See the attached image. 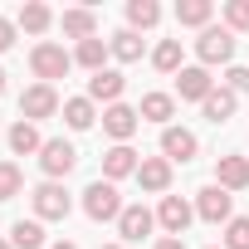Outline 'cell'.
Here are the masks:
<instances>
[{
    "label": "cell",
    "instance_id": "6da1fadb",
    "mask_svg": "<svg viewBox=\"0 0 249 249\" xmlns=\"http://www.w3.org/2000/svg\"><path fill=\"white\" fill-rule=\"evenodd\" d=\"M196 54H200V69H210V64H230V59H234V30H225V25H205L200 39H196Z\"/></svg>",
    "mask_w": 249,
    "mask_h": 249
},
{
    "label": "cell",
    "instance_id": "7a4b0ae2",
    "mask_svg": "<svg viewBox=\"0 0 249 249\" xmlns=\"http://www.w3.org/2000/svg\"><path fill=\"white\" fill-rule=\"evenodd\" d=\"M30 69H35V78L39 83H54V78H64L69 69H73V54L64 49V44H35V54H30Z\"/></svg>",
    "mask_w": 249,
    "mask_h": 249
},
{
    "label": "cell",
    "instance_id": "3957f363",
    "mask_svg": "<svg viewBox=\"0 0 249 249\" xmlns=\"http://www.w3.org/2000/svg\"><path fill=\"white\" fill-rule=\"evenodd\" d=\"M83 210H88V220H117L122 210H127V205H122V196H117V186L112 181H93L88 191H83Z\"/></svg>",
    "mask_w": 249,
    "mask_h": 249
},
{
    "label": "cell",
    "instance_id": "277c9868",
    "mask_svg": "<svg viewBox=\"0 0 249 249\" xmlns=\"http://www.w3.org/2000/svg\"><path fill=\"white\" fill-rule=\"evenodd\" d=\"M196 215L210 220V225H230V220H234V196H230L225 186H205V191L196 196Z\"/></svg>",
    "mask_w": 249,
    "mask_h": 249
},
{
    "label": "cell",
    "instance_id": "5b68a950",
    "mask_svg": "<svg viewBox=\"0 0 249 249\" xmlns=\"http://www.w3.org/2000/svg\"><path fill=\"white\" fill-rule=\"evenodd\" d=\"M54 112H59L54 83H35V88L20 93V117H25V122H39V117H54Z\"/></svg>",
    "mask_w": 249,
    "mask_h": 249
},
{
    "label": "cell",
    "instance_id": "8992f818",
    "mask_svg": "<svg viewBox=\"0 0 249 249\" xmlns=\"http://www.w3.org/2000/svg\"><path fill=\"white\" fill-rule=\"evenodd\" d=\"M39 166H44V176H49V181L69 176V171L78 166V152H73V142H64V137L44 142V152H39Z\"/></svg>",
    "mask_w": 249,
    "mask_h": 249
},
{
    "label": "cell",
    "instance_id": "52a82bcc",
    "mask_svg": "<svg viewBox=\"0 0 249 249\" xmlns=\"http://www.w3.org/2000/svg\"><path fill=\"white\" fill-rule=\"evenodd\" d=\"M137 122H142V112L137 107H127V103H112V107H103V132L122 147L132 132H137Z\"/></svg>",
    "mask_w": 249,
    "mask_h": 249
},
{
    "label": "cell",
    "instance_id": "ba28073f",
    "mask_svg": "<svg viewBox=\"0 0 249 249\" xmlns=\"http://www.w3.org/2000/svg\"><path fill=\"white\" fill-rule=\"evenodd\" d=\"M30 200H35V215H39V220H64V215H69V205H73V200H69V191H64L59 181H44Z\"/></svg>",
    "mask_w": 249,
    "mask_h": 249
},
{
    "label": "cell",
    "instance_id": "9c48e42d",
    "mask_svg": "<svg viewBox=\"0 0 249 249\" xmlns=\"http://www.w3.org/2000/svg\"><path fill=\"white\" fill-rule=\"evenodd\" d=\"M157 220H161V230H166L171 239H181V234H186V225L196 220V205H191V200H181V196H161Z\"/></svg>",
    "mask_w": 249,
    "mask_h": 249
},
{
    "label": "cell",
    "instance_id": "30bf717a",
    "mask_svg": "<svg viewBox=\"0 0 249 249\" xmlns=\"http://www.w3.org/2000/svg\"><path fill=\"white\" fill-rule=\"evenodd\" d=\"M176 93H181L186 103H205V98L215 93L210 69H200V64H196V69H181V73H176Z\"/></svg>",
    "mask_w": 249,
    "mask_h": 249
},
{
    "label": "cell",
    "instance_id": "8fae6325",
    "mask_svg": "<svg viewBox=\"0 0 249 249\" xmlns=\"http://www.w3.org/2000/svg\"><path fill=\"white\" fill-rule=\"evenodd\" d=\"M196 152H200L196 132H186V127H161V157H166V161H191Z\"/></svg>",
    "mask_w": 249,
    "mask_h": 249
},
{
    "label": "cell",
    "instance_id": "7c38bea8",
    "mask_svg": "<svg viewBox=\"0 0 249 249\" xmlns=\"http://www.w3.org/2000/svg\"><path fill=\"white\" fill-rule=\"evenodd\" d=\"M137 152L127 147V142H122V147H107L103 152V181H122V176H137Z\"/></svg>",
    "mask_w": 249,
    "mask_h": 249
},
{
    "label": "cell",
    "instance_id": "4fadbf2b",
    "mask_svg": "<svg viewBox=\"0 0 249 249\" xmlns=\"http://www.w3.org/2000/svg\"><path fill=\"white\" fill-rule=\"evenodd\" d=\"M152 225H157V215H152L147 205H127V210L117 215V234H122V239H132V244H137V239H147V234H152Z\"/></svg>",
    "mask_w": 249,
    "mask_h": 249
},
{
    "label": "cell",
    "instance_id": "5bb4252c",
    "mask_svg": "<svg viewBox=\"0 0 249 249\" xmlns=\"http://www.w3.org/2000/svg\"><path fill=\"white\" fill-rule=\"evenodd\" d=\"M122 88H127V78H122L117 69H103V73L88 78V103H107V107H112V103L122 98Z\"/></svg>",
    "mask_w": 249,
    "mask_h": 249
},
{
    "label": "cell",
    "instance_id": "9a60e30c",
    "mask_svg": "<svg viewBox=\"0 0 249 249\" xmlns=\"http://www.w3.org/2000/svg\"><path fill=\"white\" fill-rule=\"evenodd\" d=\"M215 186H225V191H244L249 186V157H220L215 161Z\"/></svg>",
    "mask_w": 249,
    "mask_h": 249
},
{
    "label": "cell",
    "instance_id": "2e32d148",
    "mask_svg": "<svg viewBox=\"0 0 249 249\" xmlns=\"http://www.w3.org/2000/svg\"><path fill=\"white\" fill-rule=\"evenodd\" d=\"M137 181H142V191H166L171 186V161L166 157H142V166H137Z\"/></svg>",
    "mask_w": 249,
    "mask_h": 249
},
{
    "label": "cell",
    "instance_id": "e0dca14e",
    "mask_svg": "<svg viewBox=\"0 0 249 249\" xmlns=\"http://www.w3.org/2000/svg\"><path fill=\"white\" fill-rule=\"evenodd\" d=\"M10 152L15 157H30V152H44V142H39V127H35V122H15V127H10Z\"/></svg>",
    "mask_w": 249,
    "mask_h": 249
},
{
    "label": "cell",
    "instance_id": "ac0fdd59",
    "mask_svg": "<svg viewBox=\"0 0 249 249\" xmlns=\"http://www.w3.org/2000/svg\"><path fill=\"white\" fill-rule=\"evenodd\" d=\"M137 112H142L147 122H161V127H171V112H176V98H171V93H147Z\"/></svg>",
    "mask_w": 249,
    "mask_h": 249
},
{
    "label": "cell",
    "instance_id": "d6986e66",
    "mask_svg": "<svg viewBox=\"0 0 249 249\" xmlns=\"http://www.w3.org/2000/svg\"><path fill=\"white\" fill-rule=\"evenodd\" d=\"M107 49H112V59H122V64H137V59H142V35H137V30H117V35L107 39Z\"/></svg>",
    "mask_w": 249,
    "mask_h": 249
},
{
    "label": "cell",
    "instance_id": "ffe728a7",
    "mask_svg": "<svg viewBox=\"0 0 249 249\" xmlns=\"http://www.w3.org/2000/svg\"><path fill=\"white\" fill-rule=\"evenodd\" d=\"M200 112L215 122V127H220V122H230V117H234V93H230V88H215V93L200 103Z\"/></svg>",
    "mask_w": 249,
    "mask_h": 249
},
{
    "label": "cell",
    "instance_id": "44dd1931",
    "mask_svg": "<svg viewBox=\"0 0 249 249\" xmlns=\"http://www.w3.org/2000/svg\"><path fill=\"white\" fill-rule=\"evenodd\" d=\"M157 20H161L157 0H127V30H152Z\"/></svg>",
    "mask_w": 249,
    "mask_h": 249
},
{
    "label": "cell",
    "instance_id": "7402d4cb",
    "mask_svg": "<svg viewBox=\"0 0 249 249\" xmlns=\"http://www.w3.org/2000/svg\"><path fill=\"white\" fill-rule=\"evenodd\" d=\"M49 25H54L49 5H39V0H30V5H20V30H25V35H44Z\"/></svg>",
    "mask_w": 249,
    "mask_h": 249
},
{
    "label": "cell",
    "instance_id": "603a6c76",
    "mask_svg": "<svg viewBox=\"0 0 249 249\" xmlns=\"http://www.w3.org/2000/svg\"><path fill=\"white\" fill-rule=\"evenodd\" d=\"M64 35H73L78 44H83V39H93V35H98L93 10H64Z\"/></svg>",
    "mask_w": 249,
    "mask_h": 249
},
{
    "label": "cell",
    "instance_id": "cb8c5ba5",
    "mask_svg": "<svg viewBox=\"0 0 249 249\" xmlns=\"http://www.w3.org/2000/svg\"><path fill=\"white\" fill-rule=\"evenodd\" d=\"M93 117H98V112H93L88 98H69V103H64V122H69L73 132H88V127H93Z\"/></svg>",
    "mask_w": 249,
    "mask_h": 249
},
{
    "label": "cell",
    "instance_id": "d4e9b609",
    "mask_svg": "<svg viewBox=\"0 0 249 249\" xmlns=\"http://www.w3.org/2000/svg\"><path fill=\"white\" fill-rule=\"evenodd\" d=\"M107 54H112V49H107V39H98V35H93V39H83V44H78V54H73V59H78L83 69L103 73V59H107Z\"/></svg>",
    "mask_w": 249,
    "mask_h": 249
},
{
    "label": "cell",
    "instance_id": "484cf974",
    "mask_svg": "<svg viewBox=\"0 0 249 249\" xmlns=\"http://www.w3.org/2000/svg\"><path fill=\"white\" fill-rule=\"evenodd\" d=\"M210 15H215L210 0H176V20L181 25H210Z\"/></svg>",
    "mask_w": 249,
    "mask_h": 249
},
{
    "label": "cell",
    "instance_id": "4316f807",
    "mask_svg": "<svg viewBox=\"0 0 249 249\" xmlns=\"http://www.w3.org/2000/svg\"><path fill=\"white\" fill-rule=\"evenodd\" d=\"M10 244H15V249H39V244H44V225H39V220H20V225L10 230Z\"/></svg>",
    "mask_w": 249,
    "mask_h": 249
},
{
    "label": "cell",
    "instance_id": "83f0119b",
    "mask_svg": "<svg viewBox=\"0 0 249 249\" xmlns=\"http://www.w3.org/2000/svg\"><path fill=\"white\" fill-rule=\"evenodd\" d=\"M152 64H157L161 73H181V39H161L157 54H152Z\"/></svg>",
    "mask_w": 249,
    "mask_h": 249
},
{
    "label": "cell",
    "instance_id": "f1b7e54d",
    "mask_svg": "<svg viewBox=\"0 0 249 249\" xmlns=\"http://www.w3.org/2000/svg\"><path fill=\"white\" fill-rule=\"evenodd\" d=\"M25 191V176H20V166L15 161H0V200H15Z\"/></svg>",
    "mask_w": 249,
    "mask_h": 249
},
{
    "label": "cell",
    "instance_id": "f546056e",
    "mask_svg": "<svg viewBox=\"0 0 249 249\" xmlns=\"http://www.w3.org/2000/svg\"><path fill=\"white\" fill-rule=\"evenodd\" d=\"M225 249H249V215H234L225 225Z\"/></svg>",
    "mask_w": 249,
    "mask_h": 249
},
{
    "label": "cell",
    "instance_id": "4dcf8cb0",
    "mask_svg": "<svg viewBox=\"0 0 249 249\" xmlns=\"http://www.w3.org/2000/svg\"><path fill=\"white\" fill-rule=\"evenodd\" d=\"M225 30H249V0H230L225 5Z\"/></svg>",
    "mask_w": 249,
    "mask_h": 249
},
{
    "label": "cell",
    "instance_id": "1f68e13d",
    "mask_svg": "<svg viewBox=\"0 0 249 249\" xmlns=\"http://www.w3.org/2000/svg\"><path fill=\"white\" fill-rule=\"evenodd\" d=\"M225 88L230 93H249V69H230L225 73Z\"/></svg>",
    "mask_w": 249,
    "mask_h": 249
},
{
    "label": "cell",
    "instance_id": "d6a6232c",
    "mask_svg": "<svg viewBox=\"0 0 249 249\" xmlns=\"http://www.w3.org/2000/svg\"><path fill=\"white\" fill-rule=\"evenodd\" d=\"M10 44H15V25H10V20H0V54H5Z\"/></svg>",
    "mask_w": 249,
    "mask_h": 249
},
{
    "label": "cell",
    "instance_id": "836d02e7",
    "mask_svg": "<svg viewBox=\"0 0 249 249\" xmlns=\"http://www.w3.org/2000/svg\"><path fill=\"white\" fill-rule=\"evenodd\" d=\"M157 249H186V239H171L166 234V239H157Z\"/></svg>",
    "mask_w": 249,
    "mask_h": 249
},
{
    "label": "cell",
    "instance_id": "e575fe53",
    "mask_svg": "<svg viewBox=\"0 0 249 249\" xmlns=\"http://www.w3.org/2000/svg\"><path fill=\"white\" fill-rule=\"evenodd\" d=\"M54 249H78V244H73V239H59V244H54Z\"/></svg>",
    "mask_w": 249,
    "mask_h": 249
},
{
    "label": "cell",
    "instance_id": "d590c367",
    "mask_svg": "<svg viewBox=\"0 0 249 249\" xmlns=\"http://www.w3.org/2000/svg\"><path fill=\"white\" fill-rule=\"evenodd\" d=\"M0 93H5V69H0Z\"/></svg>",
    "mask_w": 249,
    "mask_h": 249
},
{
    "label": "cell",
    "instance_id": "8d00e7d4",
    "mask_svg": "<svg viewBox=\"0 0 249 249\" xmlns=\"http://www.w3.org/2000/svg\"><path fill=\"white\" fill-rule=\"evenodd\" d=\"M0 249H15V244H10V239H0Z\"/></svg>",
    "mask_w": 249,
    "mask_h": 249
},
{
    "label": "cell",
    "instance_id": "74e56055",
    "mask_svg": "<svg viewBox=\"0 0 249 249\" xmlns=\"http://www.w3.org/2000/svg\"><path fill=\"white\" fill-rule=\"evenodd\" d=\"M103 249H122V244H103Z\"/></svg>",
    "mask_w": 249,
    "mask_h": 249
},
{
    "label": "cell",
    "instance_id": "f35d334b",
    "mask_svg": "<svg viewBox=\"0 0 249 249\" xmlns=\"http://www.w3.org/2000/svg\"><path fill=\"white\" fill-rule=\"evenodd\" d=\"M210 249H215V244H210ZM220 249H225V244H220Z\"/></svg>",
    "mask_w": 249,
    "mask_h": 249
}]
</instances>
